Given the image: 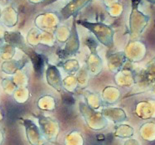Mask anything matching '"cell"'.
<instances>
[{"mask_svg": "<svg viewBox=\"0 0 155 145\" xmlns=\"http://www.w3.org/2000/svg\"><path fill=\"white\" fill-rule=\"evenodd\" d=\"M24 125L28 139L32 145H42L43 140L39 129L30 120H25Z\"/></svg>", "mask_w": 155, "mask_h": 145, "instance_id": "obj_1", "label": "cell"}, {"mask_svg": "<svg viewBox=\"0 0 155 145\" xmlns=\"http://www.w3.org/2000/svg\"><path fill=\"white\" fill-rule=\"evenodd\" d=\"M40 124L41 131L43 132L45 137L48 140H54L57 138L59 129L57 124H55L54 122H51L50 120H41Z\"/></svg>", "mask_w": 155, "mask_h": 145, "instance_id": "obj_2", "label": "cell"}]
</instances>
